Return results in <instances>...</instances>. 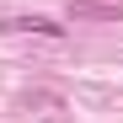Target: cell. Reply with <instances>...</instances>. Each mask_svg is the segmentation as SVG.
I'll return each instance as SVG.
<instances>
[{"instance_id":"6da1fadb","label":"cell","mask_w":123,"mask_h":123,"mask_svg":"<svg viewBox=\"0 0 123 123\" xmlns=\"http://www.w3.org/2000/svg\"><path fill=\"white\" fill-rule=\"evenodd\" d=\"M70 16L75 22H123V0L107 6V0H70Z\"/></svg>"},{"instance_id":"7a4b0ae2","label":"cell","mask_w":123,"mask_h":123,"mask_svg":"<svg viewBox=\"0 0 123 123\" xmlns=\"http://www.w3.org/2000/svg\"><path fill=\"white\" fill-rule=\"evenodd\" d=\"M0 32H37V37H64V27H59L54 16H11V22H0Z\"/></svg>"}]
</instances>
